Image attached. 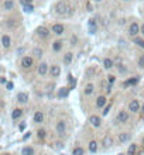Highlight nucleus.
<instances>
[{"mask_svg":"<svg viewBox=\"0 0 144 155\" xmlns=\"http://www.w3.org/2000/svg\"><path fill=\"white\" fill-rule=\"evenodd\" d=\"M88 28H89V33L90 34H96V31H98V24H96V20H95V19H90V20H89Z\"/></svg>","mask_w":144,"mask_h":155,"instance_id":"nucleus-20","label":"nucleus"},{"mask_svg":"<svg viewBox=\"0 0 144 155\" xmlns=\"http://www.w3.org/2000/svg\"><path fill=\"white\" fill-rule=\"evenodd\" d=\"M109 110H110V104H107L105 109H103V116H106V114H109Z\"/></svg>","mask_w":144,"mask_h":155,"instance_id":"nucleus-40","label":"nucleus"},{"mask_svg":"<svg viewBox=\"0 0 144 155\" xmlns=\"http://www.w3.org/2000/svg\"><path fill=\"white\" fill-rule=\"evenodd\" d=\"M17 103H20V104H25L27 102H28V93H25V92H20L19 95H17Z\"/></svg>","mask_w":144,"mask_h":155,"instance_id":"nucleus-18","label":"nucleus"},{"mask_svg":"<svg viewBox=\"0 0 144 155\" xmlns=\"http://www.w3.org/2000/svg\"><path fill=\"white\" fill-rule=\"evenodd\" d=\"M86 9H88V11H92L93 10V6H92L90 3H88V4H86Z\"/></svg>","mask_w":144,"mask_h":155,"instance_id":"nucleus-43","label":"nucleus"},{"mask_svg":"<svg viewBox=\"0 0 144 155\" xmlns=\"http://www.w3.org/2000/svg\"><path fill=\"white\" fill-rule=\"evenodd\" d=\"M51 31H52V34H55L56 37H61V35H64V34H65L67 27H65L64 24H61V23H55V24H52Z\"/></svg>","mask_w":144,"mask_h":155,"instance_id":"nucleus-3","label":"nucleus"},{"mask_svg":"<svg viewBox=\"0 0 144 155\" xmlns=\"http://www.w3.org/2000/svg\"><path fill=\"white\" fill-rule=\"evenodd\" d=\"M130 140H132V134H130V133H120V134H119V141H120L122 144L129 143Z\"/></svg>","mask_w":144,"mask_h":155,"instance_id":"nucleus-21","label":"nucleus"},{"mask_svg":"<svg viewBox=\"0 0 144 155\" xmlns=\"http://www.w3.org/2000/svg\"><path fill=\"white\" fill-rule=\"evenodd\" d=\"M20 65L23 69H31L34 65V58L33 56H23L21 61H20Z\"/></svg>","mask_w":144,"mask_h":155,"instance_id":"nucleus-7","label":"nucleus"},{"mask_svg":"<svg viewBox=\"0 0 144 155\" xmlns=\"http://www.w3.org/2000/svg\"><path fill=\"white\" fill-rule=\"evenodd\" d=\"M1 155H9V154H1Z\"/></svg>","mask_w":144,"mask_h":155,"instance_id":"nucleus-50","label":"nucleus"},{"mask_svg":"<svg viewBox=\"0 0 144 155\" xmlns=\"http://www.w3.org/2000/svg\"><path fill=\"white\" fill-rule=\"evenodd\" d=\"M56 147H58V148H62V147H64V144H62V143H56Z\"/></svg>","mask_w":144,"mask_h":155,"instance_id":"nucleus-45","label":"nucleus"},{"mask_svg":"<svg viewBox=\"0 0 144 155\" xmlns=\"http://www.w3.org/2000/svg\"><path fill=\"white\" fill-rule=\"evenodd\" d=\"M1 47H3V49H9L11 47V37L9 34L1 35Z\"/></svg>","mask_w":144,"mask_h":155,"instance_id":"nucleus-12","label":"nucleus"},{"mask_svg":"<svg viewBox=\"0 0 144 155\" xmlns=\"http://www.w3.org/2000/svg\"><path fill=\"white\" fill-rule=\"evenodd\" d=\"M141 113H144V104L141 106Z\"/></svg>","mask_w":144,"mask_h":155,"instance_id":"nucleus-47","label":"nucleus"},{"mask_svg":"<svg viewBox=\"0 0 144 155\" xmlns=\"http://www.w3.org/2000/svg\"><path fill=\"white\" fill-rule=\"evenodd\" d=\"M92 1H95V3H100V1H103V0H92Z\"/></svg>","mask_w":144,"mask_h":155,"instance_id":"nucleus-46","label":"nucleus"},{"mask_svg":"<svg viewBox=\"0 0 144 155\" xmlns=\"http://www.w3.org/2000/svg\"><path fill=\"white\" fill-rule=\"evenodd\" d=\"M20 4H21V6H28V4H33V0H20Z\"/></svg>","mask_w":144,"mask_h":155,"instance_id":"nucleus-37","label":"nucleus"},{"mask_svg":"<svg viewBox=\"0 0 144 155\" xmlns=\"http://www.w3.org/2000/svg\"><path fill=\"white\" fill-rule=\"evenodd\" d=\"M1 85H4V86L7 85V80H6V78H4V76L1 78Z\"/></svg>","mask_w":144,"mask_h":155,"instance_id":"nucleus-44","label":"nucleus"},{"mask_svg":"<svg viewBox=\"0 0 144 155\" xmlns=\"http://www.w3.org/2000/svg\"><path fill=\"white\" fill-rule=\"evenodd\" d=\"M107 83L109 85H114L116 83V76L114 75H107Z\"/></svg>","mask_w":144,"mask_h":155,"instance_id":"nucleus-34","label":"nucleus"},{"mask_svg":"<svg viewBox=\"0 0 144 155\" xmlns=\"http://www.w3.org/2000/svg\"><path fill=\"white\" fill-rule=\"evenodd\" d=\"M72 61H74V54H72L71 51H68L67 54L64 55V65H65V67H69V65L72 64Z\"/></svg>","mask_w":144,"mask_h":155,"instance_id":"nucleus-23","label":"nucleus"},{"mask_svg":"<svg viewBox=\"0 0 144 155\" xmlns=\"http://www.w3.org/2000/svg\"><path fill=\"white\" fill-rule=\"evenodd\" d=\"M137 150H138V145L137 144H130L129 145V150H127V155H136L137 154Z\"/></svg>","mask_w":144,"mask_h":155,"instance_id":"nucleus-29","label":"nucleus"},{"mask_svg":"<svg viewBox=\"0 0 144 155\" xmlns=\"http://www.w3.org/2000/svg\"><path fill=\"white\" fill-rule=\"evenodd\" d=\"M140 35H141V37H144V23L141 24V28H140Z\"/></svg>","mask_w":144,"mask_h":155,"instance_id":"nucleus-42","label":"nucleus"},{"mask_svg":"<svg viewBox=\"0 0 144 155\" xmlns=\"http://www.w3.org/2000/svg\"><path fill=\"white\" fill-rule=\"evenodd\" d=\"M44 119H45V114L41 110L34 111V114H33V121L34 123H37V124H41V123L44 121Z\"/></svg>","mask_w":144,"mask_h":155,"instance_id":"nucleus-15","label":"nucleus"},{"mask_svg":"<svg viewBox=\"0 0 144 155\" xmlns=\"http://www.w3.org/2000/svg\"><path fill=\"white\" fill-rule=\"evenodd\" d=\"M23 9H24V11H25V13H31V11H34V6H33V4L23 6Z\"/></svg>","mask_w":144,"mask_h":155,"instance_id":"nucleus-35","label":"nucleus"},{"mask_svg":"<svg viewBox=\"0 0 144 155\" xmlns=\"http://www.w3.org/2000/svg\"><path fill=\"white\" fill-rule=\"evenodd\" d=\"M117 69H119V72H120V73H127V68L124 67L123 68V65H117Z\"/></svg>","mask_w":144,"mask_h":155,"instance_id":"nucleus-36","label":"nucleus"},{"mask_svg":"<svg viewBox=\"0 0 144 155\" xmlns=\"http://www.w3.org/2000/svg\"><path fill=\"white\" fill-rule=\"evenodd\" d=\"M45 135H47L45 130H38V137L40 138H45Z\"/></svg>","mask_w":144,"mask_h":155,"instance_id":"nucleus-38","label":"nucleus"},{"mask_svg":"<svg viewBox=\"0 0 144 155\" xmlns=\"http://www.w3.org/2000/svg\"><path fill=\"white\" fill-rule=\"evenodd\" d=\"M34 154H35V151H34L33 147H30V145H25V147H23L21 155H34Z\"/></svg>","mask_w":144,"mask_h":155,"instance_id":"nucleus-27","label":"nucleus"},{"mask_svg":"<svg viewBox=\"0 0 144 155\" xmlns=\"http://www.w3.org/2000/svg\"><path fill=\"white\" fill-rule=\"evenodd\" d=\"M19 128H20V131H23V130H24V128H25V123L23 121L21 124H20V126H19Z\"/></svg>","mask_w":144,"mask_h":155,"instance_id":"nucleus-41","label":"nucleus"},{"mask_svg":"<svg viewBox=\"0 0 144 155\" xmlns=\"http://www.w3.org/2000/svg\"><path fill=\"white\" fill-rule=\"evenodd\" d=\"M89 123H90V126H93L95 128H99L100 126H102V117L98 116V114H92V116L89 117Z\"/></svg>","mask_w":144,"mask_h":155,"instance_id":"nucleus-11","label":"nucleus"},{"mask_svg":"<svg viewBox=\"0 0 144 155\" xmlns=\"http://www.w3.org/2000/svg\"><path fill=\"white\" fill-rule=\"evenodd\" d=\"M137 67L141 68V69H144V54L138 56V59H137Z\"/></svg>","mask_w":144,"mask_h":155,"instance_id":"nucleus-33","label":"nucleus"},{"mask_svg":"<svg viewBox=\"0 0 144 155\" xmlns=\"http://www.w3.org/2000/svg\"><path fill=\"white\" fill-rule=\"evenodd\" d=\"M6 89H7V90H13V89H14V85H13V82H7V85H6Z\"/></svg>","mask_w":144,"mask_h":155,"instance_id":"nucleus-39","label":"nucleus"},{"mask_svg":"<svg viewBox=\"0 0 144 155\" xmlns=\"http://www.w3.org/2000/svg\"><path fill=\"white\" fill-rule=\"evenodd\" d=\"M119 155H124V154H119Z\"/></svg>","mask_w":144,"mask_h":155,"instance_id":"nucleus-52","label":"nucleus"},{"mask_svg":"<svg viewBox=\"0 0 144 155\" xmlns=\"http://www.w3.org/2000/svg\"><path fill=\"white\" fill-rule=\"evenodd\" d=\"M68 10H69V6L64 0H59V1H56L54 4V13L58 14V16H65L68 13Z\"/></svg>","mask_w":144,"mask_h":155,"instance_id":"nucleus-1","label":"nucleus"},{"mask_svg":"<svg viewBox=\"0 0 144 155\" xmlns=\"http://www.w3.org/2000/svg\"><path fill=\"white\" fill-rule=\"evenodd\" d=\"M50 67L47 62H40L38 67H37V73L40 76H45V75H50Z\"/></svg>","mask_w":144,"mask_h":155,"instance_id":"nucleus-6","label":"nucleus"},{"mask_svg":"<svg viewBox=\"0 0 144 155\" xmlns=\"http://www.w3.org/2000/svg\"><path fill=\"white\" fill-rule=\"evenodd\" d=\"M16 9V1L14 0H3V10L4 11H13Z\"/></svg>","mask_w":144,"mask_h":155,"instance_id":"nucleus-13","label":"nucleus"},{"mask_svg":"<svg viewBox=\"0 0 144 155\" xmlns=\"http://www.w3.org/2000/svg\"><path fill=\"white\" fill-rule=\"evenodd\" d=\"M102 145L105 147V148H109L113 145V138H112L109 134H106L105 137H103V140H102Z\"/></svg>","mask_w":144,"mask_h":155,"instance_id":"nucleus-22","label":"nucleus"},{"mask_svg":"<svg viewBox=\"0 0 144 155\" xmlns=\"http://www.w3.org/2000/svg\"><path fill=\"white\" fill-rule=\"evenodd\" d=\"M6 25H7L9 28H16V27H17V23H16V20L9 19V20H6Z\"/></svg>","mask_w":144,"mask_h":155,"instance_id":"nucleus-32","label":"nucleus"},{"mask_svg":"<svg viewBox=\"0 0 144 155\" xmlns=\"http://www.w3.org/2000/svg\"><path fill=\"white\" fill-rule=\"evenodd\" d=\"M23 109H20V107H16V109H13L11 110V114H10V117H11V120H19L20 117H23Z\"/></svg>","mask_w":144,"mask_h":155,"instance_id":"nucleus-16","label":"nucleus"},{"mask_svg":"<svg viewBox=\"0 0 144 155\" xmlns=\"http://www.w3.org/2000/svg\"><path fill=\"white\" fill-rule=\"evenodd\" d=\"M140 28H141V24H138V21L130 23V25H129V28H127V34H129L132 38H134V37L140 35Z\"/></svg>","mask_w":144,"mask_h":155,"instance_id":"nucleus-2","label":"nucleus"},{"mask_svg":"<svg viewBox=\"0 0 144 155\" xmlns=\"http://www.w3.org/2000/svg\"><path fill=\"white\" fill-rule=\"evenodd\" d=\"M116 120H117V123H120V124H124V123H127L129 120H130V111L127 110H120L119 113H117V117H116Z\"/></svg>","mask_w":144,"mask_h":155,"instance_id":"nucleus-5","label":"nucleus"},{"mask_svg":"<svg viewBox=\"0 0 144 155\" xmlns=\"http://www.w3.org/2000/svg\"><path fill=\"white\" fill-rule=\"evenodd\" d=\"M33 55H34V58H37V59H41V58L44 56L43 48H40V47H34L33 48Z\"/></svg>","mask_w":144,"mask_h":155,"instance_id":"nucleus-24","label":"nucleus"},{"mask_svg":"<svg viewBox=\"0 0 144 155\" xmlns=\"http://www.w3.org/2000/svg\"><path fill=\"white\" fill-rule=\"evenodd\" d=\"M62 48H64V41L62 40H55L52 43V51L54 52H61Z\"/></svg>","mask_w":144,"mask_h":155,"instance_id":"nucleus-19","label":"nucleus"},{"mask_svg":"<svg viewBox=\"0 0 144 155\" xmlns=\"http://www.w3.org/2000/svg\"><path fill=\"white\" fill-rule=\"evenodd\" d=\"M129 111L130 113H138V111H141V103H140V100L138 99L130 100V103H129Z\"/></svg>","mask_w":144,"mask_h":155,"instance_id":"nucleus-8","label":"nucleus"},{"mask_svg":"<svg viewBox=\"0 0 144 155\" xmlns=\"http://www.w3.org/2000/svg\"><path fill=\"white\" fill-rule=\"evenodd\" d=\"M133 43L137 47H140V48H143L144 49V37H141V35H137V37H134L133 38Z\"/></svg>","mask_w":144,"mask_h":155,"instance_id":"nucleus-28","label":"nucleus"},{"mask_svg":"<svg viewBox=\"0 0 144 155\" xmlns=\"http://www.w3.org/2000/svg\"><path fill=\"white\" fill-rule=\"evenodd\" d=\"M143 147H144V138H143Z\"/></svg>","mask_w":144,"mask_h":155,"instance_id":"nucleus-49","label":"nucleus"},{"mask_svg":"<svg viewBox=\"0 0 144 155\" xmlns=\"http://www.w3.org/2000/svg\"><path fill=\"white\" fill-rule=\"evenodd\" d=\"M55 131L59 137H64L67 133V121L65 120H58L55 123Z\"/></svg>","mask_w":144,"mask_h":155,"instance_id":"nucleus-4","label":"nucleus"},{"mask_svg":"<svg viewBox=\"0 0 144 155\" xmlns=\"http://www.w3.org/2000/svg\"><path fill=\"white\" fill-rule=\"evenodd\" d=\"M138 155H144V154H138Z\"/></svg>","mask_w":144,"mask_h":155,"instance_id":"nucleus-51","label":"nucleus"},{"mask_svg":"<svg viewBox=\"0 0 144 155\" xmlns=\"http://www.w3.org/2000/svg\"><path fill=\"white\" fill-rule=\"evenodd\" d=\"M51 33H52V31H50V30H48L47 27H44V25H41V27H38V28L35 30V34H37L40 38H43V40H47Z\"/></svg>","mask_w":144,"mask_h":155,"instance_id":"nucleus-9","label":"nucleus"},{"mask_svg":"<svg viewBox=\"0 0 144 155\" xmlns=\"http://www.w3.org/2000/svg\"><path fill=\"white\" fill-rule=\"evenodd\" d=\"M103 68H105L106 71H110L112 68H114L113 59H110V58H105V59H103Z\"/></svg>","mask_w":144,"mask_h":155,"instance_id":"nucleus-25","label":"nucleus"},{"mask_svg":"<svg viewBox=\"0 0 144 155\" xmlns=\"http://www.w3.org/2000/svg\"><path fill=\"white\" fill-rule=\"evenodd\" d=\"M83 93L86 95V96H92L93 93H95V85L93 83H88L85 89H83Z\"/></svg>","mask_w":144,"mask_h":155,"instance_id":"nucleus-26","label":"nucleus"},{"mask_svg":"<svg viewBox=\"0 0 144 155\" xmlns=\"http://www.w3.org/2000/svg\"><path fill=\"white\" fill-rule=\"evenodd\" d=\"M88 150H89V152H90V154H96V152L99 151V144H98V141H95V140L89 141Z\"/></svg>","mask_w":144,"mask_h":155,"instance_id":"nucleus-17","label":"nucleus"},{"mask_svg":"<svg viewBox=\"0 0 144 155\" xmlns=\"http://www.w3.org/2000/svg\"><path fill=\"white\" fill-rule=\"evenodd\" d=\"M59 75H61V67L58 64H52L50 67V76L56 79V78H59Z\"/></svg>","mask_w":144,"mask_h":155,"instance_id":"nucleus-10","label":"nucleus"},{"mask_svg":"<svg viewBox=\"0 0 144 155\" xmlns=\"http://www.w3.org/2000/svg\"><path fill=\"white\" fill-rule=\"evenodd\" d=\"M68 93H69V90L67 88H61L59 92H58V97H67Z\"/></svg>","mask_w":144,"mask_h":155,"instance_id":"nucleus-30","label":"nucleus"},{"mask_svg":"<svg viewBox=\"0 0 144 155\" xmlns=\"http://www.w3.org/2000/svg\"><path fill=\"white\" fill-rule=\"evenodd\" d=\"M122 1H130V0H122Z\"/></svg>","mask_w":144,"mask_h":155,"instance_id":"nucleus-48","label":"nucleus"},{"mask_svg":"<svg viewBox=\"0 0 144 155\" xmlns=\"http://www.w3.org/2000/svg\"><path fill=\"white\" fill-rule=\"evenodd\" d=\"M72 155H85V150L82 147H76V148H74Z\"/></svg>","mask_w":144,"mask_h":155,"instance_id":"nucleus-31","label":"nucleus"},{"mask_svg":"<svg viewBox=\"0 0 144 155\" xmlns=\"http://www.w3.org/2000/svg\"><path fill=\"white\" fill-rule=\"evenodd\" d=\"M107 106V97L106 96H103V95H100L96 97V107L98 109H105Z\"/></svg>","mask_w":144,"mask_h":155,"instance_id":"nucleus-14","label":"nucleus"}]
</instances>
